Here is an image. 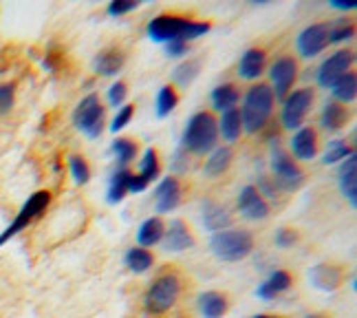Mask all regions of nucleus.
<instances>
[{"instance_id":"393cba45","label":"nucleus","mask_w":357,"mask_h":318,"mask_svg":"<svg viewBox=\"0 0 357 318\" xmlns=\"http://www.w3.org/2000/svg\"><path fill=\"white\" fill-rule=\"evenodd\" d=\"M163 232H166V224L161 221V217H150L137 230V243H139V247H153L161 243Z\"/></svg>"},{"instance_id":"4be33fe9","label":"nucleus","mask_w":357,"mask_h":318,"mask_svg":"<svg viewBox=\"0 0 357 318\" xmlns=\"http://www.w3.org/2000/svg\"><path fill=\"white\" fill-rule=\"evenodd\" d=\"M231 159H234V150H231V146H216L208 155V159H205V166H203L205 177H210V179L221 177L223 173H227V168L231 166Z\"/></svg>"},{"instance_id":"9d476101","label":"nucleus","mask_w":357,"mask_h":318,"mask_svg":"<svg viewBox=\"0 0 357 318\" xmlns=\"http://www.w3.org/2000/svg\"><path fill=\"white\" fill-rule=\"evenodd\" d=\"M269 78H271V93L273 100H284L287 95L294 91V85L298 80V62L291 55H282L269 68Z\"/></svg>"},{"instance_id":"5701e85b","label":"nucleus","mask_w":357,"mask_h":318,"mask_svg":"<svg viewBox=\"0 0 357 318\" xmlns=\"http://www.w3.org/2000/svg\"><path fill=\"white\" fill-rule=\"evenodd\" d=\"M289 287H291V276H289V272L276 270L265 283H260V285H258L256 296H258L260 301H271V298H276L278 294L287 292Z\"/></svg>"},{"instance_id":"49530a36","label":"nucleus","mask_w":357,"mask_h":318,"mask_svg":"<svg viewBox=\"0 0 357 318\" xmlns=\"http://www.w3.org/2000/svg\"><path fill=\"white\" fill-rule=\"evenodd\" d=\"M146 188H148V184L144 182V179L132 173L128 179V195H139V192H144Z\"/></svg>"},{"instance_id":"7ed1b4c3","label":"nucleus","mask_w":357,"mask_h":318,"mask_svg":"<svg viewBox=\"0 0 357 318\" xmlns=\"http://www.w3.org/2000/svg\"><path fill=\"white\" fill-rule=\"evenodd\" d=\"M218 144V124L208 110L195 113L183 129L181 148L190 155H210Z\"/></svg>"},{"instance_id":"c9c22d12","label":"nucleus","mask_w":357,"mask_h":318,"mask_svg":"<svg viewBox=\"0 0 357 318\" xmlns=\"http://www.w3.org/2000/svg\"><path fill=\"white\" fill-rule=\"evenodd\" d=\"M353 36H355V27L347 18L328 24V45L349 43V40H353Z\"/></svg>"},{"instance_id":"de8ad7c7","label":"nucleus","mask_w":357,"mask_h":318,"mask_svg":"<svg viewBox=\"0 0 357 318\" xmlns=\"http://www.w3.org/2000/svg\"><path fill=\"white\" fill-rule=\"evenodd\" d=\"M328 7H333L337 11H355V3H328Z\"/></svg>"},{"instance_id":"4c0bfd02","label":"nucleus","mask_w":357,"mask_h":318,"mask_svg":"<svg viewBox=\"0 0 357 318\" xmlns=\"http://www.w3.org/2000/svg\"><path fill=\"white\" fill-rule=\"evenodd\" d=\"M113 153H115L117 161L126 168V164H130L137 155V144L126 140V137H119V140L113 142Z\"/></svg>"},{"instance_id":"58836bf2","label":"nucleus","mask_w":357,"mask_h":318,"mask_svg":"<svg viewBox=\"0 0 357 318\" xmlns=\"http://www.w3.org/2000/svg\"><path fill=\"white\" fill-rule=\"evenodd\" d=\"M132 115H135V106H130V104H123L119 110H117V115L113 117V122H111V133H119V131H123L130 124V120H132Z\"/></svg>"},{"instance_id":"72a5a7b5","label":"nucleus","mask_w":357,"mask_h":318,"mask_svg":"<svg viewBox=\"0 0 357 318\" xmlns=\"http://www.w3.org/2000/svg\"><path fill=\"white\" fill-rule=\"evenodd\" d=\"M355 153V150L344 142V140H333L331 144H328V148L324 150V155H322V164L324 166H333V164H340V161H344L349 159L351 155Z\"/></svg>"},{"instance_id":"c85d7f7f","label":"nucleus","mask_w":357,"mask_h":318,"mask_svg":"<svg viewBox=\"0 0 357 318\" xmlns=\"http://www.w3.org/2000/svg\"><path fill=\"white\" fill-rule=\"evenodd\" d=\"M331 93H333V102H337L342 106L355 102V98H357V75L353 71H349L344 78L335 82Z\"/></svg>"},{"instance_id":"cd10ccee","label":"nucleus","mask_w":357,"mask_h":318,"mask_svg":"<svg viewBox=\"0 0 357 318\" xmlns=\"http://www.w3.org/2000/svg\"><path fill=\"white\" fill-rule=\"evenodd\" d=\"M238 102H241V91L234 85H218L212 91V106L216 110H221V113L236 108Z\"/></svg>"},{"instance_id":"09e8293b","label":"nucleus","mask_w":357,"mask_h":318,"mask_svg":"<svg viewBox=\"0 0 357 318\" xmlns=\"http://www.w3.org/2000/svg\"><path fill=\"white\" fill-rule=\"evenodd\" d=\"M254 318H276V316H267V314H258V316H254Z\"/></svg>"},{"instance_id":"2f4dec72","label":"nucleus","mask_w":357,"mask_h":318,"mask_svg":"<svg viewBox=\"0 0 357 318\" xmlns=\"http://www.w3.org/2000/svg\"><path fill=\"white\" fill-rule=\"evenodd\" d=\"M201 73V60H185L172 71V80L178 87H190Z\"/></svg>"},{"instance_id":"c756f323","label":"nucleus","mask_w":357,"mask_h":318,"mask_svg":"<svg viewBox=\"0 0 357 318\" xmlns=\"http://www.w3.org/2000/svg\"><path fill=\"white\" fill-rule=\"evenodd\" d=\"M123 263H126V268L135 274H146L150 268H153L155 256L150 254L146 247H130L126 256H123Z\"/></svg>"},{"instance_id":"a211bd4d","label":"nucleus","mask_w":357,"mask_h":318,"mask_svg":"<svg viewBox=\"0 0 357 318\" xmlns=\"http://www.w3.org/2000/svg\"><path fill=\"white\" fill-rule=\"evenodd\" d=\"M123 64H126V53H123L119 47H106L98 53V58H95L93 66L95 71H98L102 78H113L117 75Z\"/></svg>"},{"instance_id":"6ab92c4d","label":"nucleus","mask_w":357,"mask_h":318,"mask_svg":"<svg viewBox=\"0 0 357 318\" xmlns=\"http://www.w3.org/2000/svg\"><path fill=\"white\" fill-rule=\"evenodd\" d=\"M309 281L315 289H322V292H335L342 285V270L328 263H318L309 270Z\"/></svg>"},{"instance_id":"6e6552de","label":"nucleus","mask_w":357,"mask_h":318,"mask_svg":"<svg viewBox=\"0 0 357 318\" xmlns=\"http://www.w3.org/2000/svg\"><path fill=\"white\" fill-rule=\"evenodd\" d=\"M315 102L313 89H298L291 91L282 100V113H280V124L284 131H298L305 124L309 110Z\"/></svg>"},{"instance_id":"f03ea898","label":"nucleus","mask_w":357,"mask_h":318,"mask_svg":"<svg viewBox=\"0 0 357 318\" xmlns=\"http://www.w3.org/2000/svg\"><path fill=\"white\" fill-rule=\"evenodd\" d=\"M273 106H276V100H273L271 87L265 85V82L254 85L245 93L243 108H238L243 120V133L256 135L258 131H263L273 115Z\"/></svg>"},{"instance_id":"f257e3e1","label":"nucleus","mask_w":357,"mask_h":318,"mask_svg":"<svg viewBox=\"0 0 357 318\" xmlns=\"http://www.w3.org/2000/svg\"><path fill=\"white\" fill-rule=\"evenodd\" d=\"M212 24L210 22H197V20H188L181 16H170V13H161V16L153 18L146 27V34L153 43L159 45H168L172 40H183V43H192V40H199L205 34H210Z\"/></svg>"},{"instance_id":"412c9836","label":"nucleus","mask_w":357,"mask_h":318,"mask_svg":"<svg viewBox=\"0 0 357 318\" xmlns=\"http://www.w3.org/2000/svg\"><path fill=\"white\" fill-rule=\"evenodd\" d=\"M203 226L212 234L227 230L231 226V212L227 210V205L218 203V201H205L203 203Z\"/></svg>"},{"instance_id":"79ce46f5","label":"nucleus","mask_w":357,"mask_h":318,"mask_svg":"<svg viewBox=\"0 0 357 318\" xmlns=\"http://www.w3.org/2000/svg\"><path fill=\"white\" fill-rule=\"evenodd\" d=\"M126 95H128V87L123 82H115V85L108 89V102L115 108H121L123 102H126Z\"/></svg>"},{"instance_id":"dca6fc26","label":"nucleus","mask_w":357,"mask_h":318,"mask_svg":"<svg viewBox=\"0 0 357 318\" xmlns=\"http://www.w3.org/2000/svg\"><path fill=\"white\" fill-rule=\"evenodd\" d=\"M291 155L298 161H311L318 155V133L311 127H302L291 137Z\"/></svg>"},{"instance_id":"a878e982","label":"nucleus","mask_w":357,"mask_h":318,"mask_svg":"<svg viewBox=\"0 0 357 318\" xmlns=\"http://www.w3.org/2000/svg\"><path fill=\"white\" fill-rule=\"evenodd\" d=\"M347 122H349V113H347V108L337 104V102H328L324 108H322V115H320V124H322V129L328 131V133H337L347 127Z\"/></svg>"},{"instance_id":"a19ab883","label":"nucleus","mask_w":357,"mask_h":318,"mask_svg":"<svg viewBox=\"0 0 357 318\" xmlns=\"http://www.w3.org/2000/svg\"><path fill=\"white\" fill-rule=\"evenodd\" d=\"M13 102H16V87L11 82L0 85V115H7L13 108Z\"/></svg>"},{"instance_id":"1a4fd4ad","label":"nucleus","mask_w":357,"mask_h":318,"mask_svg":"<svg viewBox=\"0 0 357 318\" xmlns=\"http://www.w3.org/2000/svg\"><path fill=\"white\" fill-rule=\"evenodd\" d=\"M271 173H273V184L278 186V190L291 192L305 184V173L300 171L296 159L280 148L271 153Z\"/></svg>"},{"instance_id":"423d86ee","label":"nucleus","mask_w":357,"mask_h":318,"mask_svg":"<svg viewBox=\"0 0 357 318\" xmlns=\"http://www.w3.org/2000/svg\"><path fill=\"white\" fill-rule=\"evenodd\" d=\"M51 203V192L49 190H38L33 192V195L24 201V205L20 208V212L16 215V219L11 221V224L7 226V230L0 234V247H3L7 241H11L16 234H20L24 228H29L31 221H36L40 215H43Z\"/></svg>"},{"instance_id":"b1692460","label":"nucleus","mask_w":357,"mask_h":318,"mask_svg":"<svg viewBox=\"0 0 357 318\" xmlns=\"http://www.w3.org/2000/svg\"><path fill=\"white\" fill-rule=\"evenodd\" d=\"M218 124V135L223 137L227 142V146L236 144L243 135V120H241V110L238 108H231V110H225L223 117L216 122Z\"/></svg>"},{"instance_id":"ea45409f","label":"nucleus","mask_w":357,"mask_h":318,"mask_svg":"<svg viewBox=\"0 0 357 318\" xmlns=\"http://www.w3.org/2000/svg\"><path fill=\"white\" fill-rule=\"evenodd\" d=\"M137 7H139V3H135V0H111V5L106 7V11L111 18H121V16H126V13L135 11Z\"/></svg>"},{"instance_id":"9b49d317","label":"nucleus","mask_w":357,"mask_h":318,"mask_svg":"<svg viewBox=\"0 0 357 318\" xmlns=\"http://www.w3.org/2000/svg\"><path fill=\"white\" fill-rule=\"evenodd\" d=\"M353 60H355V55L349 49H340L333 55H328V58L318 68V85H320V89H326V91L333 89L335 82L342 80L351 71Z\"/></svg>"},{"instance_id":"37998d69","label":"nucleus","mask_w":357,"mask_h":318,"mask_svg":"<svg viewBox=\"0 0 357 318\" xmlns=\"http://www.w3.org/2000/svg\"><path fill=\"white\" fill-rule=\"evenodd\" d=\"M273 241H276V247H280V250H289V247H294V243L298 241V234L289 228H280L276 232V237H273Z\"/></svg>"},{"instance_id":"f8f14e48","label":"nucleus","mask_w":357,"mask_h":318,"mask_svg":"<svg viewBox=\"0 0 357 318\" xmlns=\"http://www.w3.org/2000/svg\"><path fill=\"white\" fill-rule=\"evenodd\" d=\"M298 53L302 58H315L328 47V22H315L305 27L296 40Z\"/></svg>"},{"instance_id":"aec40b11","label":"nucleus","mask_w":357,"mask_h":318,"mask_svg":"<svg viewBox=\"0 0 357 318\" xmlns=\"http://www.w3.org/2000/svg\"><path fill=\"white\" fill-rule=\"evenodd\" d=\"M265 62H267V55L263 49L252 47L243 53V58L238 62V78L247 80V82H254L263 75L265 71Z\"/></svg>"},{"instance_id":"473e14b6","label":"nucleus","mask_w":357,"mask_h":318,"mask_svg":"<svg viewBox=\"0 0 357 318\" xmlns=\"http://www.w3.org/2000/svg\"><path fill=\"white\" fill-rule=\"evenodd\" d=\"M161 173V166H159V155H157V150L155 148H146V153L142 157V164H139V175L146 184L150 182H155V179L159 177Z\"/></svg>"},{"instance_id":"ddd939ff","label":"nucleus","mask_w":357,"mask_h":318,"mask_svg":"<svg viewBox=\"0 0 357 318\" xmlns=\"http://www.w3.org/2000/svg\"><path fill=\"white\" fill-rule=\"evenodd\" d=\"M238 212L247 221H263L269 217V203L256 186H243L238 192Z\"/></svg>"},{"instance_id":"a18cd8bd","label":"nucleus","mask_w":357,"mask_h":318,"mask_svg":"<svg viewBox=\"0 0 357 318\" xmlns=\"http://www.w3.org/2000/svg\"><path fill=\"white\" fill-rule=\"evenodd\" d=\"M172 171H174V173H185V171H188V153H185L183 148H178L176 153H174Z\"/></svg>"},{"instance_id":"39448f33","label":"nucleus","mask_w":357,"mask_h":318,"mask_svg":"<svg viewBox=\"0 0 357 318\" xmlns=\"http://www.w3.org/2000/svg\"><path fill=\"white\" fill-rule=\"evenodd\" d=\"M178 294H181V281H178L176 274H163L159 279L148 287L146 298H144V305L148 314H163L168 312Z\"/></svg>"},{"instance_id":"bb28decb","label":"nucleus","mask_w":357,"mask_h":318,"mask_svg":"<svg viewBox=\"0 0 357 318\" xmlns=\"http://www.w3.org/2000/svg\"><path fill=\"white\" fill-rule=\"evenodd\" d=\"M199 310L203 318H223L227 312V298L221 292H203L199 294Z\"/></svg>"},{"instance_id":"f3484780","label":"nucleus","mask_w":357,"mask_h":318,"mask_svg":"<svg viewBox=\"0 0 357 318\" xmlns=\"http://www.w3.org/2000/svg\"><path fill=\"white\" fill-rule=\"evenodd\" d=\"M337 186L342 197H344L351 208H357V155L353 153L349 159L342 161L340 173H337Z\"/></svg>"},{"instance_id":"c03bdc74","label":"nucleus","mask_w":357,"mask_h":318,"mask_svg":"<svg viewBox=\"0 0 357 318\" xmlns=\"http://www.w3.org/2000/svg\"><path fill=\"white\" fill-rule=\"evenodd\" d=\"M190 53V45L183 43V40H172V43L166 45V55L168 58H183V55Z\"/></svg>"},{"instance_id":"e433bc0d","label":"nucleus","mask_w":357,"mask_h":318,"mask_svg":"<svg viewBox=\"0 0 357 318\" xmlns=\"http://www.w3.org/2000/svg\"><path fill=\"white\" fill-rule=\"evenodd\" d=\"M68 171H71V177L77 186H86L91 182V168L84 157H79V155L68 157Z\"/></svg>"},{"instance_id":"7c9ffc66","label":"nucleus","mask_w":357,"mask_h":318,"mask_svg":"<svg viewBox=\"0 0 357 318\" xmlns=\"http://www.w3.org/2000/svg\"><path fill=\"white\" fill-rule=\"evenodd\" d=\"M130 171L128 168H119L113 179H111V184H108V192H106V201L108 203H121L123 197L128 195V179H130Z\"/></svg>"},{"instance_id":"20e7f679","label":"nucleus","mask_w":357,"mask_h":318,"mask_svg":"<svg viewBox=\"0 0 357 318\" xmlns=\"http://www.w3.org/2000/svg\"><path fill=\"white\" fill-rule=\"evenodd\" d=\"M210 247L216 259L225 261V263H236L245 256H250L254 250V237L247 230H234L227 228L212 234Z\"/></svg>"},{"instance_id":"4468645a","label":"nucleus","mask_w":357,"mask_h":318,"mask_svg":"<svg viewBox=\"0 0 357 318\" xmlns=\"http://www.w3.org/2000/svg\"><path fill=\"white\" fill-rule=\"evenodd\" d=\"M161 243L163 250L168 252H185L190 247H195V237H192V232L183 219H172L166 232H163Z\"/></svg>"},{"instance_id":"f704fd0d","label":"nucleus","mask_w":357,"mask_h":318,"mask_svg":"<svg viewBox=\"0 0 357 318\" xmlns=\"http://www.w3.org/2000/svg\"><path fill=\"white\" fill-rule=\"evenodd\" d=\"M176 104H178V93L174 91V87H170V85L161 87L157 93V115L168 117L176 108Z\"/></svg>"},{"instance_id":"2eb2a0df","label":"nucleus","mask_w":357,"mask_h":318,"mask_svg":"<svg viewBox=\"0 0 357 318\" xmlns=\"http://www.w3.org/2000/svg\"><path fill=\"white\" fill-rule=\"evenodd\" d=\"M181 203V184L176 177H166L161 179L157 190H155V210L159 215H168L178 208Z\"/></svg>"},{"instance_id":"0eeeda50","label":"nucleus","mask_w":357,"mask_h":318,"mask_svg":"<svg viewBox=\"0 0 357 318\" xmlns=\"http://www.w3.org/2000/svg\"><path fill=\"white\" fill-rule=\"evenodd\" d=\"M73 124L89 140H98L104 131V104L100 100V95L91 93L77 104L73 113Z\"/></svg>"},{"instance_id":"8fccbe9b","label":"nucleus","mask_w":357,"mask_h":318,"mask_svg":"<svg viewBox=\"0 0 357 318\" xmlns=\"http://www.w3.org/2000/svg\"><path fill=\"white\" fill-rule=\"evenodd\" d=\"M305 318H322V316H318V314H309V316H305Z\"/></svg>"}]
</instances>
